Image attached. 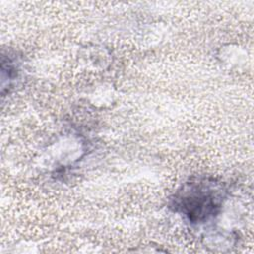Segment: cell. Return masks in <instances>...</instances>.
Masks as SVG:
<instances>
[{
    "label": "cell",
    "mask_w": 254,
    "mask_h": 254,
    "mask_svg": "<svg viewBox=\"0 0 254 254\" xmlns=\"http://www.w3.org/2000/svg\"><path fill=\"white\" fill-rule=\"evenodd\" d=\"M225 197L222 186L214 180L199 179L186 183L173 198L172 206L190 223H204L215 217Z\"/></svg>",
    "instance_id": "1"
}]
</instances>
